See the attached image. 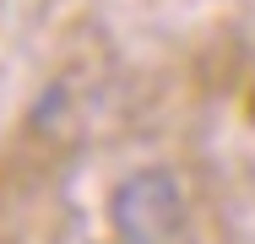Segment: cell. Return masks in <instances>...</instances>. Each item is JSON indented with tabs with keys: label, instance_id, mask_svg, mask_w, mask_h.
Returning a JSON list of instances; mask_svg holds the SVG:
<instances>
[{
	"label": "cell",
	"instance_id": "1",
	"mask_svg": "<svg viewBox=\"0 0 255 244\" xmlns=\"http://www.w3.org/2000/svg\"><path fill=\"white\" fill-rule=\"evenodd\" d=\"M109 228L120 244H174L185 228V195L168 168H136L109 195Z\"/></svg>",
	"mask_w": 255,
	"mask_h": 244
}]
</instances>
